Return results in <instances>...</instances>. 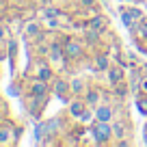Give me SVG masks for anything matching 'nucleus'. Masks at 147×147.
I'll list each match as a JSON object with an SVG mask.
<instances>
[{"label": "nucleus", "instance_id": "21", "mask_svg": "<svg viewBox=\"0 0 147 147\" xmlns=\"http://www.w3.org/2000/svg\"><path fill=\"white\" fill-rule=\"evenodd\" d=\"M78 5L82 7V9H89V7L97 5V0H78Z\"/></svg>", "mask_w": 147, "mask_h": 147}, {"label": "nucleus", "instance_id": "1", "mask_svg": "<svg viewBox=\"0 0 147 147\" xmlns=\"http://www.w3.org/2000/svg\"><path fill=\"white\" fill-rule=\"evenodd\" d=\"M63 46H65V56L71 59L74 63H80V61L87 56V43L80 39V37H74V35H63Z\"/></svg>", "mask_w": 147, "mask_h": 147}, {"label": "nucleus", "instance_id": "23", "mask_svg": "<svg viewBox=\"0 0 147 147\" xmlns=\"http://www.w3.org/2000/svg\"><path fill=\"white\" fill-rule=\"evenodd\" d=\"M5 37H7V28H5V26H0V41H2Z\"/></svg>", "mask_w": 147, "mask_h": 147}, {"label": "nucleus", "instance_id": "5", "mask_svg": "<svg viewBox=\"0 0 147 147\" xmlns=\"http://www.w3.org/2000/svg\"><path fill=\"white\" fill-rule=\"evenodd\" d=\"M104 32L106 30H95V28H84V30H80V39H82L84 43H87V48L89 50H93L95 52L97 48H102L104 46Z\"/></svg>", "mask_w": 147, "mask_h": 147}, {"label": "nucleus", "instance_id": "11", "mask_svg": "<svg viewBox=\"0 0 147 147\" xmlns=\"http://www.w3.org/2000/svg\"><path fill=\"white\" fill-rule=\"evenodd\" d=\"M35 76L37 78H41V80H54V67H52V61L50 59H39L35 63Z\"/></svg>", "mask_w": 147, "mask_h": 147}, {"label": "nucleus", "instance_id": "16", "mask_svg": "<svg viewBox=\"0 0 147 147\" xmlns=\"http://www.w3.org/2000/svg\"><path fill=\"white\" fill-rule=\"evenodd\" d=\"M87 87H89V82L82 80V78H71V80H69V89H71L74 97H82L84 91H87Z\"/></svg>", "mask_w": 147, "mask_h": 147}, {"label": "nucleus", "instance_id": "4", "mask_svg": "<svg viewBox=\"0 0 147 147\" xmlns=\"http://www.w3.org/2000/svg\"><path fill=\"white\" fill-rule=\"evenodd\" d=\"M119 15H121V22H123V26L128 28V30H132V28L136 26L143 18H145V13H143L136 5H130V7H123V5H121V7H119Z\"/></svg>", "mask_w": 147, "mask_h": 147}, {"label": "nucleus", "instance_id": "17", "mask_svg": "<svg viewBox=\"0 0 147 147\" xmlns=\"http://www.w3.org/2000/svg\"><path fill=\"white\" fill-rule=\"evenodd\" d=\"M24 32H26L28 39H32V41H35L37 37L43 32V28H41V24H39V22H28V24H26V28H24Z\"/></svg>", "mask_w": 147, "mask_h": 147}, {"label": "nucleus", "instance_id": "8", "mask_svg": "<svg viewBox=\"0 0 147 147\" xmlns=\"http://www.w3.org/2000/svg\"><path fill=\"white\" fill-rule=\"evenodd\" d=\"M119 110H117V102H102L95 108V121H115Z\"/></svg>", "mask_w": 147, "mask_h": 147}, {"label": "nucleus", "instance_id": "13", "mask_svg": "<svg viewBox=\"0 0 147 147\" xmlns=\"http://www.w3.org/2000/svg\"><path fill=\"white\" fill-rule=\"evenodd\" d=\"M87 108H89V106H87V102H84V97H71V100H69V104H67L69 117H71V119H76V121L80 119V115H82Z\"/></svg>", "mask_w": 147, "mask_h": 147}, {"label": "nucleus", "instance_id": "15", "mask_svg": "<svg viewBox=\"0 0 147 147\" xmlns=\"http://www.w3.org/2000/svg\"><path fill=\"white\" fill-rule=\"evenodd\" d=\"M89 28H95V30H108V15L106 13H95L93 18H89Z\"/></svg>", "mask_w": 147, "mask_h": 147}, {"label": "nucleus", "instance_id": "12", "mask_svg": "<svg viewBox=\"0 0 147 147\" xmlns=\"http://www.w3.org/2000/svg\"><path fill=\"white\" fill-rule=\"evenodd\" d=\"M28 93H32V95H50L52 93V82L50 80H41V78H32L30 82H28Z\"/></svg>", "mask_w": 147, "mask_h": 147}, {"label": "nucleus", "instance_id": "20", "mask_svg": "<svg viewBox=\"0 0 147 147\" xmlns=\"http://www.w3.org/2000/svg\"><path fill=\"white\" fill-rule=\"evenodd\" d=\"M136 30H138V35H141L143 39H145V41H147V20H145V18H143L141 22L136 24Z\"/></svg>", "mask_w": 147, "mask_h": 147}, {"label": "nucleus", "instance_id": "6", "mask_svg": "<svg viewBox=\"0 0 147 147\" xmlns=\"http://www.w3.org/2000/svg\"><path fill=\"white\" fill-rule=\"evenodd\" d=\"M106 91L108 89H104V87H100V84H89L87 87V91H84V102H87V106L89 108H97V106L104 102V97H106Z\"/></svg>", "mask_w": 147, "mask_h": 147}, {"label": "nucleus", "instance_id": "2", "mask_svg": "<svg viewBox=\"0 0 147 147\" xmlns=\"http://www.w3.org/2000/svg\"><path fill=\"white\" fill-rule=\"evenodd\" d=\"M89 132H91L95 145H113V141H115L113 121H93L89 125Z\"/></svg>", "mask_w": 147, "mask_h": 147}, {"label": "nucleus", "instance_id": "9", "mask_svg": "<svg viewBox=\"0 0 147 147\" xmlns=\"http://www.w3.org/2000/svg\"><path fill=\"white\" fill-rule=\"evenodd\" d=\"M125 71H128V69H125L123 65H119V63H115V61H113V65L106 69V80H108V87L113 89L115 84L123 82V80H125Z\"/></svg>", "mask_w": 147, "mask_h": 147}, {"label": "nucleus", "instance_id": "18", "mask_svg": "<svg viewBox=\"0 0 147 147\" xmlns=\"http://www.w3.org/2000/svg\"><path fill=\"white\" fill-rule=\"evenodd\" d=\"M93 121H95V108H87L82 115H80L78 123H82V125H91Z\"/></svg>", "mask_w": 147, "mask_h": 147}, {"label": "nucleus", "instance_id": "3", "mask_svg": "<svg viewBox=\"0 0 147 147\" xmlns=\"http://www.w3.org/2000/svg\"><path fill=\"white\" fill-rule=\"evenodd\" d=\"M132 121H130L128 115H119L115 121H113V134H115V143L119 141H130V136H132Z\"/></svg>", "mask_w": 147, "mask_h": 147}, {"label": "nucleus", "instance_id": "10", "mask_svg": "<svg viewBox=\"0 0 147 147\" xmlns=\"http://www.w3.org/2000/svg\"><path fill=\"white\" fill-rule=\"evenodd\" d=\"M91 59H93L91 63H93V69H95V71H106V69L113 65V56H110L108 50H95Z\"/></svg>", "mask_w": 147, "mask_h": 147}, {"label": "nucleus", "instance_id": "14", "mask_svg": "<svg viewBox=\"0 0 147 147\" xmlns=\"http://www.w3.org/2000/svg\"><path fill=\"white\" fill-rule=\"evenodd\" d=\"M18 134L20 130H15L11 123H0V145H5V143H11V141H18Z\"/></svg>", "mask_w": 147, "mask_h": 147}, {"label": "nucleus", "instance_id": "19", "mask_svg": "<svg viewBox=\"0 0 147 147\" xmlns=\"http://www.w3.org/2000/svg\"><path fill=\"white\" fill-rule=\"evenodd\" d=\"M134 106H136V110L141 113L143 117H147V95L138 93V95H136V102H134Z\"/></svg>", "mask_w": 147, "mask_h": 147}, {"label": "nucleus", "instance_id": "7", "mask_svg": "<svg viewBox=\"0 0 147 147\" xmlns=\"http://www.w3.org/2000/svg\"><path fill=\"white\" fill-rule=\"evenodd\" d=\"M52 93H54L63 104H69V100L74 97L71 89H69V80L63 78V76H54V80H52Z\"/></svg>", "mask_w": 147, "mask_h": 147}, {"label": "nucleus", "instance_id": "22", "mask_svg": "<svg viewBox=\"0 0 147 147\" xmlns=\"http://www.w3.org/2000/svg\"><path fill=\"white\" fill-rule=\"evenodd\" d=\"M143 143H145V145H147V123L143 125Z\"/></svg>", "mask_w": 147, "mask_h": 147}]
</instances>
